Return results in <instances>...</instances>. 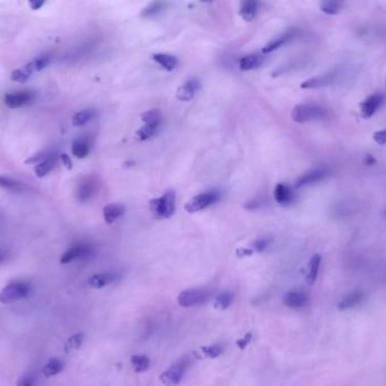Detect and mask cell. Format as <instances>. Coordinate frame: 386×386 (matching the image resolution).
<instances>
[{
	"label": "cell",
	"mask_w": 386,
	"mask_h": 386,
	"mask_svg": "<svg viewBox=\"0 0 386 386\" xmlns=\"http://www.w3.org/2000/svg\"><path fill=\"white\" fill-rule=\"evenodd\" d=\"M32 292L31 285L24 280H15L7 283L0 293V303L8 305L14 304L26 297Z\"/></svg>",
	"instance_id": "1"
},
{
	"label": "cell",
	"mask_w": 386,
	"mask_h": 386,
	"mask_svg": "<svg viewBox=\"0 0 386 386\" xmlns=\"http://www.w3.org/2000/svg\"><path fill=\"white\" fill-rule=\"evenodd\" d=\"M176 195L174 191H167L158 198L150 200L149 207L153 215L157 219H167L171 218L175 212Z\"/></svg>",
	"instance_id": "2"
},
{
	"label": "cell",
	"mask_w": 386,
	"mask_h": 386,
	"mask_svg": "<svg viewBox=\"0 0 386 386\" xmlns=\"http://www.w3.org/2000/svg\"><path fill=\"white\" fill-rule=\"evenodd\" d=\"M327 111L322 106L315 104H299L295 106L292 112V117L296 123H305L314 120H321L326 117Z\"/></svg>",
	"instance_id": "3"
},
{
	"label": "cell",
	"mask_w": 386,
	"mask_h": 386,
	"mask_svg": "<svg viewBox=\"0 0 386 386\" xmlns=\"http://www.w3.org/2000/svg\"><path fill=\"white\" fill-rule=\"evenodd\" d=\"M189 365L190 361L188 358H183V359H180L173 363L164 373L160 374L159 379L161 384L164 386H176L180 384Z\"/></svg>",
	"instance_id": "4"
},
{
	"label": "cell",
	"mask_w": 386,
	"mask_h": 386,
	"mask_svg": "<svg viewBox=\"0 0 386 386\" xmlns=\"http://www.w3.org/2000/svg\"><path fill=\"white\" fill-rule=\"evenodd\" d=\"M219 199L220 193L215 191V190H211V191L200 193L192 199H190L184 208H186L189 214H193V212H199L201 210L207 209L208 207L216 204Z\"/></svg>",
	"instance_id": "5"
},
{
	"label": "cell",
	"mask_w": 386,
	"mask_h": 386,
	"mask_svg": "<svg viewBox=\"0 0 386 386\" xmlns=\"http://www.w3.org/2000/svg\"><path fill=\"white\" fill-rule=\"evenodd\" d=\"M209 297V292L202 288L186 289L177 296V303L182 307H192L204 303Z\"/></svg>",
	"instance_id": "6"
},
{
	"label": "cell",
	"mask_w": 386,
	"mask_h": 386,
	"mask_svg": "<svg viewBox=\"0 0 386 386\" xmlns=\"http://www.w3.org/2000/svg\"><path fill=\"white\" fill-rule=\"evenodd\" d=\"M93 254L92 245L87 243H76L67 250L60 259L61 265H68L70 262L79 259H86Z\"/></svg>",
	"instance_id": "7"
},
{
	"label": "cell",
	"mask_w": 386,
	"mask_h": 386,
	"mask_svg": "<svg viewBox=\"0 0 386 386\" xmlns=\"http://www.w3.org/2000/svg\"><path fill=\"white\" fill-rule=\"evenodd\" d=\"M328 175H329V170L327 169V167H316V169H313L309 172L304 173L303 175H300L298 177V180L296 181V188L299 189V188L318 183L323 181Z\"/></svg>",
	"instance_id": "8"
},
{
	"label": "cell",
	"mask_w": 386,
	"mask_h": 386,
	"mask_svg": "<svg viewBox=\"0 0 386 386\" xmlns=\"http://www.w3.org/2000/svg\"><path fill=\"white\" fill-rule=\"evenodd\" d=\"M35 98V93L30 91H22V92H15L7 94L5 96V104H6L9 109H18L22 106L29 105L32 103Z\"/></svg>",
	"instance_id": "9"
},
{
	"label": "cell",
	"mask_w": 386,
	"mask_h": 386,
	"mask_svg": "<svg viewBox=\"0 0 386 386\" xmlns=\"http://www.w3.org/2000/svg\"><path fill=\"white\" fill-rule=\"evenodd\" d=\"M383 100L384 98L380 94H373L365 100H362L360 103V114L363 119H369V117H372L376 113L379 106L382 105Z\"/></svg>",
	"instance_id": "10"
},
{
	"label": "cell",
	"mask_w": 386,
	"mask_h": 386,
	"mask_svg": "<svg viewBox=\"0 0 386 386\" xmlns=\"http://www.w3.org/2000/svg\"><path fill=\"white\" fill-rule=\"evenodd\" d=\"M120 279V275L116 272H100L93 275L88 279V286L94 289H100L104 288L109 285L117 281Z\"/></svg>",
	"instance_id": "11"
},
{
	"label": "cell",
	"mask_w": 386,
	"mask_h": 386,
	"mask_svg": "<svg viewBox=\"0 0 386 386\" xmlns=\"http://www.w3.org/2000/svg\"><path fill=\"white\" fill-rule=\"evenodd\" d=\"M199 89L200 83L198 79H189L177 88L175 96L181 102H190V100L193 99Z\"/></svg>",
	"instance_id": "12"
},
{
	"label": "cell",
	"mask_w": 386,
	"mask_h": 386,
	"mask_svg": "<svg viewBox=\"0 0 386 386\" xmlns=\"http://www.w3.org/2000/svg\"><path fill=\"white\" fill-rule=\"evenodd\" d=\"M309 301V295L303 290H290L283 296V304L289 309H300Z\"/></svg>",
	"instance_id": "13"
},
{
	"label": "cell",
	"mask_w": 386,
	"mask_h": 386,
	"mask_svg": "<svg viewBox=\"0 0 386 386\" xmlns=\"http://www.w3.org/2000/svg\"><path fill=\"white\" fill-rule=\"evenodd\" d=\"M335 77H337V74L335 72H327V74L321 75V76H316L310 78V79L305 80L304 83H301L300 87L303 89H313V88H321V87H326L331 85V84L335 80Z\"/></svg>",
	"instance_id": "14"
},
{
	"label": "cell",
	"mask_w": 386,
	"mask_h": 386,
	"mask_svg": "<svg viewBox=\"0 0 386 386\" xmlns=\"http://www.w3.org/2000/svg\"><path fill=\"white\" fill-rule=\"evenodd\" d=\"M295 192L293 188L286 183H279L275 188V199L280 206H289L295 201Z\"/></svg>",
	"instance_id": "15"
},
{
	"label": "cell",
	"mask_w": 386,
	"mask_h": 386,
	"mask_svg": "<svg viewBox=\"0 0 386 386\" xmlns=\"http://www.w3.org/2000/svg\"><path fill=\"white\" fill-rule=\"evenodd\" d=\"M96 192V183L92 177H84L77 187V199L79 201H87Z\"/></svg>",
	"instance_id": "16"
},
{
	"label": "cell",
	"mask_w": 386,
	"mask_h": 386,
	"mask_svg": "<svg viewBox=\"0 0 386 386\" xmlns=\"http://www.w3.org/2000/svg\"><path fill=\"white\" fill-rule=\"evenodd\" d=\"M126 211V207L122 204H110L103 208V217L106 224H114Z\"/></svg>",
	"instance_id": "17"
},
{
	"label": "cell",
	"mask_w": 386,
	"mask_h": 386,
	"mask_svg": "<svg viewBox=\"0 0 386 386\" xmlns=\"http://www.w3.org/2000/svg\"><path fill=\"white\" fill-rule=\"evenodd\" d=\"M64 368H65L64 361L58 357H52V358H50L46 365L43 366L42 373L46 378H51L59 375L64 371Z\"/></svg>",
	"instance_id": "18"
},
{
	"label": "cell",
	"mask_w": 386,
	"mask_h": 386,
	"mask_svg": "<svg viewBox=\"0 0 386 386\" xmlns=\"http://www.w3.org/2000/svg\"><path fill=\"white\" fill-rule=\"evenodd\" d=\"M257 7H259L257 0H242L239 8V15L242 16L244 21L252 22L256 16Z\"/></svg>",
	"instance_id": "19"
},
{
	"label": "cell",
	"mask_w": 386,
	"mask_h": 386,
	"mask_svg": "<svg viewBox=\"0 0 386 386\" xmlns=\"http://www.w3.org/2000/svg\"><path fill=\"white\" fill-rule=\"evenodd\" d=\"M263 64V58L260 54H250L245 55L239 60V69L243 71H249L259 68Z\"/></svg>",
	"instance_id": "20"
},
{
	"label": "cell",
	"mask_w": 386,
	"mask_h": 386,
	"mask_svg": "<svg viewBox=\"0 0 386 386\" xmlns=\"http://www.w3.org/2000/svg\"><path fill=\"white\" fill-rule=\"evenodd\" d=\"M95 117H96V111H94L92 109H86L77 112V113L72 116L71 121L72 125L75 127H84L87 125V123L93 121Z\"/></svg>",
	"instance_id": "21"
},
{
	"label": "cell",
	"mask_w": 386,
	"mask_h": 386,
	"mask_svg": "<svg viewBox=\"0 0 386 386\" xmlns=\"http://www.w3.org/2000/svg\"><path fill=\"white\" fill-rule=\"evenodd\" d=\"M89 143L86 138H77L71 145L72 155L77 158H85L89 153Z\"/></svg>",
	"instance_id": "22"
},
{
	"label": "cell",
	"mask_w": 386,
	"mask_h": 386,
	"mask_svg": "<svg viewBox=\"0 0 386 386\" xmlns=\"http://www.w3.org/2000/svg\"><path fill=\"white\" fill-rule=\"evenodd\" d=\"M321 261H322V256L320 254H314L310 260V265H309V271H307V276H306V281L310 285H313L315 282L318 276V271H320V267H321Z\"/></svg>",
	"instance_id": "23"
},
{
	"label": "cell",
	"mask_w": 386,
	"mask_h": 386,
	"mask_svg": "<svg viewBox=\"0 0 386 386\" xmlns=\"http://www.w3.org/2000/svg\"><path fill=\"white\" fill-rule=\"evenodd\" d=\"M224 351V347L220 344H212V346H205L200 348L199 351L195 352V356L198 358H208V359H215L219 357Z\"/></svg>",
	"instance_id": "24"
},
{
	"label": "cell",
	"mask_w": 386,
	"mask_h": 386,
	"mask_svg": "<svg viewBox=\"0 0 386 386\" xmlns=\"http://www.w3.org/2000/svg\"><path fill=\"white\" fill-rule=\"evenodd\" d=\"M55 163H57V158H55V156L50 155L46 160H43V161H41L40 164L35 165L34 172H35L36 176L40 177V178L47 176L49 173L54 169Z\"/></svg>",
	"instance_id": "25"
},
{
	"label": "cell",
	"mask_w": 386,
	"mask_h": 386,
	"mask_svg": "<svg viewBox=\"0 0 386 386\" xmlns=\"http://www.w3.org/2000/svg\"><path fill=\"white\" fill-rule=\"evenodd\" d=\"M363 298V295L359 290L357 292H352L348 295H346L344 297L341 299L340 304H339V309L341 310H348L351 309V307H355L359 303H361V300Z\"/></svg>",
	"instance_id": "26"
},
{
	"label": "cell",
	"mask_w": 386,
	"mask_h": 386,
	"mask_svg": "<svg viewBox=\"0 0 386 386\" xmlns=\"http://www.w3.org/2000/svg\"><path fill=\"white\" fill-rule=\"evenodd\" d=\"M153 59L155 60V63H157L158 65H160L167 71L174 70L176 65H177V59L175 57H173V55H170V54L156 53V54L153 55Z\"/></svg>",
	"instance_id": "27"
},
{
	"label": "cell",
	"mask_w": 386,
	"mask_h": 386,
	"mask_svg": "<svg viewBox=\"0 0 386 386\" xmlns=\"http://www.w3.org/2000/svg\"><path fill=\"white\" fill-rule=\"evenodd\" d=\"M343 6V0H321L320 8L328 15H338Z\"/></svg>",
	"instance_id": "28"
},
{
	"label": "cell",
	"mask_w": 386,
	"mask_h": 386,
	"mask_svg": "<svg viewBox=\"0 0 386 386\" xmlns=\"http://www.w3.org/2000/svg\"><path fill=\"white\" fill-rule=\"evenodd\" d=\"M50 63H51V57H50V55H41V57H37L34 60L30 61V63L24 67L33 75L34 72H38L43 70L44 68H47Z\"/></svg>",
	"instance_id": "29"
},
{
	"label": "cell",
	"mask_w": 386,
	"mask_h": 386,
	"mask_svg": "<svg viewBox=\"0 0 386 386\" xmlns=\"http://www.w3.org/2000/svg\"><path fill=\"white\" fill-rule=\"evenodd\" d=\"M141 120L144 123H147V125H154V126H158L160 127L161 121H163V116H161V113L159 110H148L146 112H144L141 114Z\"/></svg>",
	"instance_id": "30"
},
{
	"label": "cell",
	"mask_w": 386,
	"mask_h": 386,
	"mask_svg": "<svg viewBox=\"0 0 386 386\" xmlns=\"http://www.w3.org/2000/svg\"><path fill=\"white\" fill-rule=\"evenodd\" d=\"M130 361H131V365H132L133 369H135L136 373L146 372L150 366L149 358L146 357V356H143V355H133L131 357Z\"/></svg>",
	"instance_id": "31"
},
{
	"label": "cell",
	"mask_w": 386,
	"mask_h": 386,
	"mask_svg": "<svg viewBox=\"0 0 386 386\" xmlns=\"http://www.w3.org/2000/svg\"><path fill=\"white\" fill-rule=\"evenodd\" d=\"M0 188L10 190V191H22L24 189V184L13 177L0 175Z\"/></svg>",
	"instance_id": "32"
},
{
	"label": "cell",
	"mask_w": 386,
	"mask_h": 386,
	"mask_svg": "<svg viewBox=\"0 0 386 386\" xmlns=\"http://www.w3.org/2000/svg\"><path fill=\"white\" fill-rule=\"evenodd\" d=\"M294 33L289 32V33H286V34H283L282 36H280L279 38H277L276 41H272L270 43H268L267 46L262 49V53H271L275 51V50H277L278 48H280L281 46H283L285 43H287L290 38L293 37Z\"/></svg>",
	"instance_id": "33"
},
{
	"label": "cell",
	"mask_w": 386,
	"mask_h": 386,
	"mask_svg": "<svg viewBox=\"0 0 386 386\" xmlns=\"http://www.w3.org/2000/svg\"><path fill=\"white\" fill-rule=\"evenodd\" d=\"M158 129H159L158 126L147 125V123H145L144 127H141L137 131V138L139 139V140H141V141L148 140V139L153 138L156 135V133H157Z\"/></svg>",
	"instance_id": "34"
},
{
	"label": "cell",
	"mask_w": 386,
	"mask_h": 386,
	"mask_svg": "<svg viewBox=\"0 0 386 386\" xmlns=\"http://www.w3.org/2000/svg\"><path fill=\"white\" fill-rule=\"evenodd\" d=\"M84 339H85V335H84V333H76L74 335H71V337L66 341L65 351L70 352L74 350H78L82 347Z\"/></svg>",
	"instance_id": "35"
},
{
	"label": "cell",
	"mask_w": 386,
	"mask_h": 386,
	"mask_svg": "<svg viewBox=\"0 0 386 386\" xmlns=\"http://www.w3.org/2000/svg\"><path fill=\"white\" fill-rule=\"evenodd\" d=\"M233 294L229 292H224L219 294L215 299V307L218 310H227L233 303Z\"/></svg>",
	"instance_id": "36"
},
{
	"label": "cell",
	"mask_w": 386,
	"mask_h": 386,
	"mask_svg": "<svg viewBox=\"0 0 386 386\" xmlns=\"http://www.w3.org/2000/svg\"><path fill=\"white\" fill-rule=\"evenodd\" d=\"M272 242H273V239L270 236L259 237L251 244V249L253 250V252H259V253H261V252H263L269 248V246L272 244Z\"/></svg>",
	"instance_id": "37"
},
{
	"label": "cell",
	"mask_w": 386,
	"mask_h": 386,
	"mask_svg": "<svg viewBox=\"0 0 386 386\" xmlns=\"http://www.w3.org/2000/svg\"><path fill=\"white\" fill-rule=\"evenodd\" d=\"M31 76H32L31 72L27 70L25 67H23V68H18V69L13 70L12 74H10V79H12L15 83L24 84L30 79Z\"/></svg>",
	"instance_id": "38"
},
{
	"label": "cell",
	"mask_w": 386,
	"mask_h": 386,
	"mask_svg": "<svg viewBox=\"0 0 386 386\" xmlns=\"http://www.w3.org/2000/svg\"><path fill=\"white\" fill-rule=\"evenodd\" d=\"M165 7V3L163 0H157V2H154L150 6H148L146 9L143 12L144 17H153V16H156L159 14L160 10H163Z\"/></svg>",
	"instance_id": "39"
},
{
	"label": "cell",
	"mask_w": 386,
	"mask_h": 386,
	"mask_svg": "<svg viewBox=\"0 0 386 386\" xmlns=\"http://www.w3.org/2000/svg\"><path fill=\"white\" fill-rule=\"evenodd\" d=\"M50 155H51V154L47 152V150H43V152H38L34 155H32L31 157H29L24 161V163L27 164V165H37V164H40L41 161L46 160Z\"/></svg>",
	"instance_id": "40"
},
{
	"label": "cell",
	"mask_w": 386,
	"mask_h": 386,
	"mask_svg": "<svg viewBox=\"0 0 386 386\" xmlns=\"http://www.w3.org/2000/svg\"><path fill=\"white\" fill-rule=\"evenodd\" d=\"M16 386H35V377L32 374L27 373L18 379Z\"/></svg>",
	"instance_id": "41"
},
{
	"label": "cell",
	"mask_w": 386,
	"mask_h": 386,
	"mask_svg": "<svg viewBox=\"0 0 386 386\" xmlns=\"http://www.w3.org/2000/svg\"><path fill=\"white\" fill-rule=\"evenodd\" d=\"M265 205H266V201L263 199L256 198L254 200L249 201V202L246 204L244 207H245L246 209H249V210H256V209L262 208V207H263Z\"/></svg>",
	"instance_id": "42"
},
{
	"label": "cell",
	"mask_w": 386,
	"mask_h": 386,
	"mask_svg": "<svg viewBox=\"0 0 386 386\" xmlns=\"http://www.w3.org/2000/svg\"><path fill=\"white\" fill-rule=\"evenodd\" d=\"M374 141L383 146V145H386V129H383V130L376 131L373 135Z\"/></svg>",
	"instance_id": "43"
},
{
	"label": "cell",
	"mask_w": 386,
	"mask_h": 386,
	"mask_svg": "<svg viewBox=\"0 0 386 386\" xmlns=\"http://www.w3.org/2000/svg\"><path fill=\"white\" fill-rule=\"evenodd\" d=\"M252 341V333H246L243 338H240L236 341V344L238 348L240 350H245L246 347H248L250 344V342Z\"/></svg>",
	"instance_id": "44"
},
{
	"label": "cell",
	"mask_w": 386,
	"mask_h": 386,
	"mask_svg": "<svg viewBox=\"0 0 386 386\" xmlns=\"http://www.w3.org/2000/svg\"><path fill=\"white\" fill-rule=\"evenodd\" d=\"M27 2H29L30 7L33 10H38L46 4V0H27Z\"/></svg>",
	"instance_id": "45"
},
{
	"label": "cell",
	"mask_w": 386,
	"mask_h": 386,
	"mask_svg": "<svg viewBox=\"0 0 386 386\" xmlns=\"http://www.w3.org/2000/svg\"><path fill=\"white\" fill-rule=\"evenodd\" d=\"M60 159L61 161H63L64 166H66L67 170H71L72 169V161H71V158L69 157L67 154H61L60 155Z\"/></svg>",
	"instance_id": "46"
},
{
	"label": "cell",
	"mask_w": 386,
	"mask_h": 386,
	"mask_svg": "<svg viewBox=\"0 0 386 386\" xmlns=\"http://www.w3.org/2000/svg\"><path fill=\"white\" fill-rule=\"evenodd\" d=\"M253 253H254V252L251 248H249V249L242 248V249L237 250V255L238 256H248V255H252Z\"/></svg>",
	"instance_id": "47"
},
{
	"label": "cell",
	"mask_w": 386,
	"mask_h": 386,
	"mask_svg": "<svg viewBox=\"0 0 386 386\" xmlns=\"http://www.w3.org/2000/svg\"><path fill=\"white\" fill-rule=\"evenodd\" d=\"M200 2H202V3H207V4H210V3H212V0H200Z\"/></svg>",
	"instance_id": "48"
},
{
	"label": "cell",
	"mask_w": 386,
	"mask_h": 386,
	"mask_svg": "<svg viewBox=\"0 0 386 386\" xmlns=\"http://www.w3.org/2000/svg\"><path fill=\"white\" fill-rule=\"evenodd\" d=\"M4 260V254L2 253V252H0V262H2Z\"/></svg>",
	"instance_id": "49"
},
{
	"label": "cell",
	"mask_w": 386,
	"mask_h": 386,
	"mask_svg": "<svg viewBox=\"0 0 386 386\" xmlns=\"http://www.w3.org/2000/svg\"><path fill=\"white\" fill-rule=\"evenodd\" d=\"M383 216L386 218V208L384 209V211H383Z\"/></svg>",
	"instance_id": "50"
}]
</instances>
